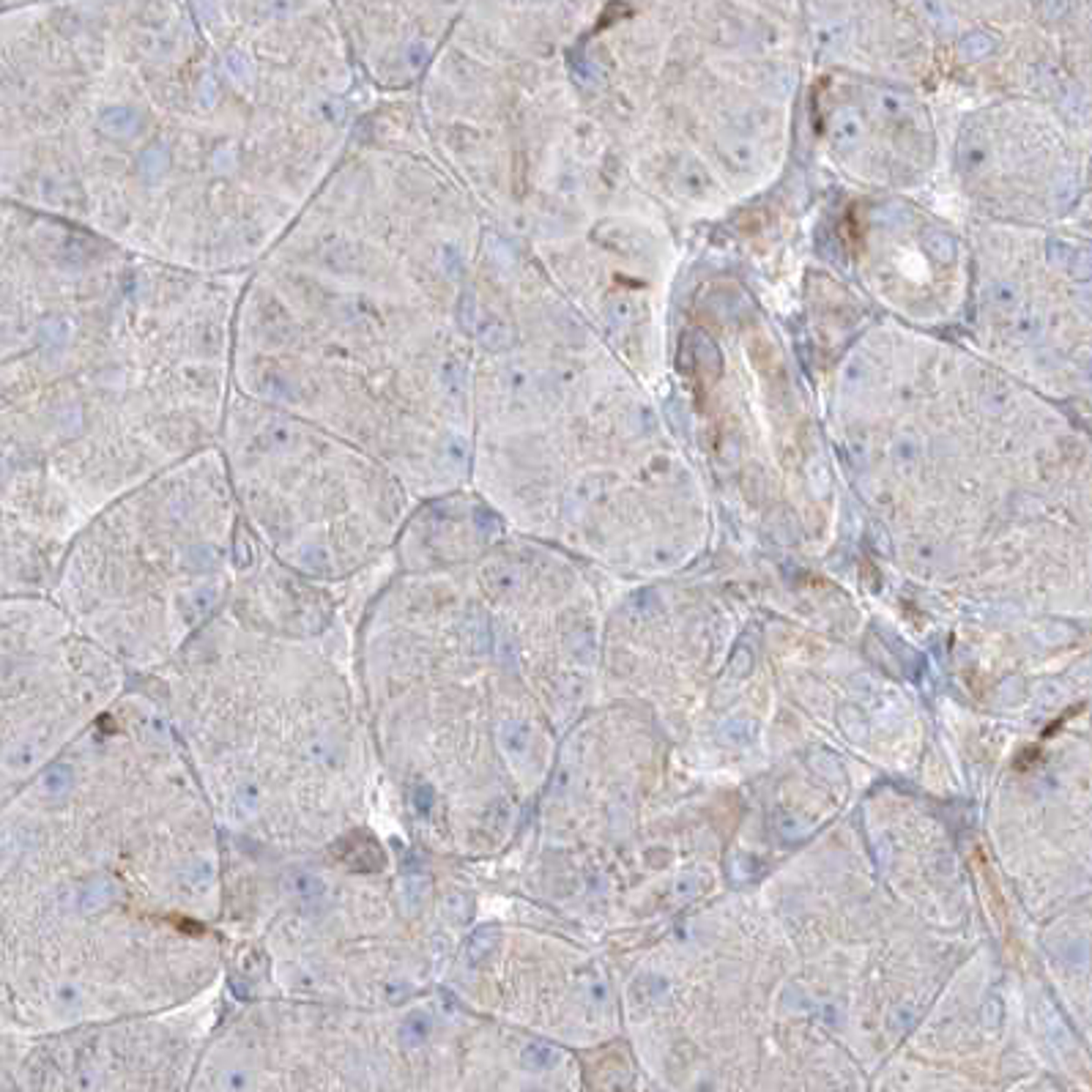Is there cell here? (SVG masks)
Listing matches in <instances>:
<instances>
[{
	"label": "cell",
	"mask_w": 1092,
	"mask_h": 1092,
	"mask_svg": "<svg viewBox=\"0 0 1092 1092\" xmlns=\"http://www.w3.org/2000/svg\"><path fill=\"white\" fill-rule=\"evenodd\" d=\"M372 99L334 3L0 6V200L241 277Z\"/></svg>",
	"instance_id": "obj_1"
},
{
	"label": "cell",
	"mask_w": 1092,
	"mask_h": 1092,
	"mask_svg": "<svg viewBox=\"0 0 1092 1092\" xmlns=\"http://www.w3.org/2000/svg\"><path fill=\"white\" fill-rule=\"evenodd\" d=\"M413 93L367 104L324 186L244 274L231 372L241 398L367 452L425 501L468 487L485 233Z\"/></svg>",
	"instance_id": "obj_2"
},
{
	"label": "cell",
	"mask_w": 1092,
	"mask_h": 1092,
	"mask_svg": "<svg viewBox=\"0 0 1092 1092\" xmlns=\"http://www.w3.org/2000/svg\"><path fill=\"white\" fill-rule=\"evenodd\" d=\"M222 833L129 690L0 816V1029L28 1041L222 988Z\"/></svg>",
	"instance_id": "obj_3"
},
{
	"label": "cell",
	"mask_w": 1092,
	"mask_h": 1092,
	"mask_svg": "<svg viewBox=\"0 0 1092 1092\" xmlns=\"http://www.w3.org/2000/svg\"><path fill=\"white\" fill-rule=\"evenodd\" d=\"M241 279L135 258L0 367V513L64 556L110 501L217 446Z\"/></svg>",
	"instance_id": "obj_4"
},
{
	"label": "cell",
	"mask_w": 1092,
	"mask_h": 1092,
	"mask_svg": "<svg viewBox=\"0 0 1092 1092\" xmlns=\"http://www.w3.org/2000/svg\"><path fill=\"white\" fill-rule=\"evenodd\" d=\"M526 559L482 553L468 564L389 575L351 630V671L379 775L381 819L430 857L496 849L515 816L501 802L485 750L504 778L526 780L539 737L506 728L491 676L523 663L513 600Z\"/></svg>",
	"instance_id": "obj_5"
},
{
	"label": "cell",
	"mask_w": 1092,
	"mask_h": 1092,
	"mask_svg": "<svg viewBox=\"0 0 1092 1092\" xmlns=\"http://www.w3.org/2000/svg\"><path fill=\"white\" fill-rule=\"evenodd\" d=\"M351 630H291L224 608L131 682L171 726L224 841L315 852L379 824Z\"/></svg>",
	"instance_id": "obj_6"
},
{
	"label": "cell",
	"mask_w": 1092,
	"mask_h": 1092,
	"mask_svg": "<svg viewBox=\"0 0 1092 1092\" xmlns=\"http://www.w3.org/2000/svg\"><path fill=\"white\" fill-rule=\"evenodd\" d=\"M477 898L392 827L315 852L222 838V994L379 1010L441 988Z\"/></svg>",
	"instance_id": "obj_7"
},
{
	"label": "cell",
	"mask_w": 1092,
	"mask_h": 1092,
	"mask_svg": "<svg viewBox=\"0 0 1092 1092\" xmlns=\"http://www.w3.org/2000/svg\"><path fill=\"white\" fill-rule=\"evenodd\" d=\"M247 542L211 446L93 515L66 545L50 600L140 682L224 611Z\"/></svg>",
	"instance_id": "obj_8"
},
{
	"label": "cell",
	"mask_w": 1092,
	"mask_h": 1092,
	"mask_svg": "<svg viewBox=\"0 0 1092 1092\" xmlns=\"http://www.w3.org/2000/svg\"><path fill=\"white\" fill-rule=\"evenodd\" d=\"M217 452L241 523L293 575L343 589L392 559L417 499L386 466L233 389Z\"/></svg>",
	"instance_id": "obj_9"
},
{
	"label": "cell",
	"mask_w": 1092,
	"mask_h": 1092,
	"mask_svg": "<svg viewBox=\"0 0 1092 1092\" xmlns=\"http://www.w3.org/2000/svg\"><path fill=\"white\" fill-rule=\"evenodd\" d=\"M222 988L157 1015L74 1027L25 1046L6 1073L11 1092H190Z\"/></svg>",
	"instance_id": "obj_10"
},
{
	"label": "cell",
	"mask_w": 1092,
	"mask_h": 1092,
	"mask_svg": "<svg viewBox=\"0 0 1092 1092\" xmlns=\"http://www.w3.org/2000/svg\"><path fill=\"white\" fill-rule=\"evenodd\" d=\"M131 260L77 224L0 200V367L116 288Z\"/></svg>",
	"instance_id": "obj_11"
},
{
	"label": "cell",
	"mask_w": 1092,
	"mask_h": 1092,
	"mask_svg": "<svg viewBox=\"0 0 1092 1092\" xmlns=\"http://www.w3.org/2000/svg\"><path fill=\"white\" fill-rule=\"evenodd\" d=\"M351 61L375 97L419 88L463 6L446 3H334Z\"/></svg>",
	"instance_id": "obj_12"
},
{
	"label": "cell",
	"mask_w": 1092,
	"mask_h": 1092,
	"mask_svg": "<svg viewBox=\"0 0 1092 1092\" xmlns=\"http://www.w3.org/2000/svg\"><path fill=\"white\" fill-rule=\"evenodd\" d=\"M496 523L485 513L479 496L466 487L455 493L417 501L392 548V564L400 573H430L468 564L485 553L496 537Z\"/></svg>",
	"instance_id": "obj_13"
},
{
	"label": "cell",
	"mask_w": 1092,
	"mask_h": 1092,
	"mask_svg": "<svg viewBox=\"0 0 1092 1092\" xmlns=\"http://www.w3.org/2000/svg\"><path fill=\"white\" fill-rule=\"evenodd\" d=\"M750 668H753V652L747 646H740L737 652H734L731 663L726 668V680L728 682H740V680H745V676L750 673Z\"/></svg>",
	"instance_id": "obj_14"
},
{
	"label": "cell",
	"mask_w": 1092,
	"mask_h": 1092,
	"mask_svg": "<svg viewBox=\"0 0 1092 1092\" xmlns=\"http://www.w3.org/2000/svg\"><path fill=\"white\" fill-rule=\"evenodd\" d=\"M0 1092H11V1087H9V1079H6V1076L0 1079Z\"/></svg>",
	"instance_id": "obj_15"
}]
</instances>
